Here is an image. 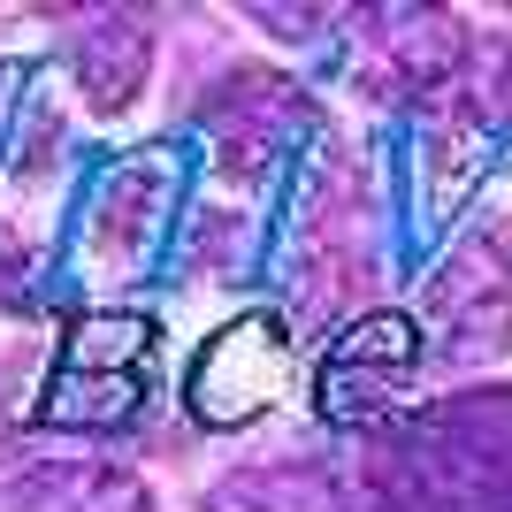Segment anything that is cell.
Segmentation results:
<instances>
[{"instance_id": "6da1fadb", "label": "cell", "mask_w": 512, "mask_h": 512, "mask_svg": "<svg viewBox=\"0 0 512 512\" xmlns=\"http://www.w3.org/2000/svg\"><path fill=\"white\" fill-rule=\"evenodd\" d=\"M161 344V321L153 314H77L62 329V352H54V375L39 390V428H123L146 398V352Z\"/></svg>"}, {"instance_id": "7a4b0ae2", "label": "cell", "mask_w": 512, "mask_h": 512, "mask_svg": "<svg viewBox=\"0 0 512 512\" xmlns=\"http://www.w3.org/2000/svg\"><path fill=\"white\" fill-rule=\"evenodd\" d=\"M413 375H421V329H413V314H367L329 344L314 406L337 428H383L413 398Z\"/></svg>"}, {"instance_id": "3957f363", "label": "cell", "mask_w": 512, "mask_h": 512, "mask_svg": "<svg viewBox=\"0 0 512 512\" xmlns=\"http://www.w3.org/2000/svg\"><path fill=\"white\" fill-rule=\"evenodd\" d=\"M283 390H291V329L276 314H237L230 329L207 337L184 398L207 428H245L268 406H283Z\"/></svg>"}, {"instance_id": "277c9868", "label": "cell", "mask_w": 512, "mask_h": 512, "mask_svg": "<svg viewBox=\"0 0 512 512\" xmlns=\"http://www.w3.org/2000/svg\"><path fill=\"white\" fill-rule=\"evenodd\" d=\"M490 299L497 314H512V253L505 245H459V253L428 276L421 291V314H413V329L421 337H444L451 352H482V337H474V306Z\"/></svg>"}, {"instance_id": "5b68a950", "label": "cell", "mask_w": 512, "mask_h": 512, "mask_svg": "<svg viewBox=\"0 0 512 512\" xmlns=\"http://www.w3.org/2000/svg\"><path fill=\"white\" fill-rule=\"evenodd\" d=\"M8 512H153L146 482L123 467H100V459H62V467L23 474Z\"/></svg>"}, {"instance_id": "8992f818", "label": "cell", "mask_w": 512, "mask_h": 512, "mask_svg": "<svg viewBox=\"0 0 512 512\" xmlns=\"http://www.w3.org/2000/svg\"><path fill=\"white\" fill-rule=\"evenodd\" d=\"M207 512H344V490L321 467H245L214 482Z\"/></svg>"}, {"instance_id": "52a82bcc", "label": "cell", "mask_w": 512, "mask_h": 512, "mask_svg": "<svg viewBox=\"0 0 512 512\" xmlns=\"http://www.w3.org/2000/svg\"><path fill=\"white\" fill-rule=\"evenodd\" d=\"M146 31L138 23H107V31H92L85 46H77V77H85V92H92V107H130V92L146 85Z\"/></svg>"}]
</instances>
